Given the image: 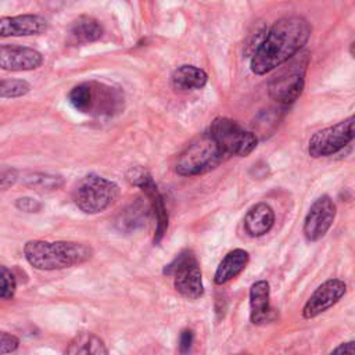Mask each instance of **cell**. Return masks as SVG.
Here are the masks:
<instances>
[{
    "label": "cell",
    "mask_w": 355,
    "mask_h": 355,
    "mask_svg": "<svg viewBox=\"0 0 355 355\" xmlns=\"http://www.w3.org/2000/svg\"><path fill=\"white\" fill-rule=\"evenodd\" d=\"M312 33V25L301 15L279 18L254 51L250 68L255 75H266L302 50Z\"/></svg>",
    "instance_id": "obj_1"
},
{
    "label": "cell",
    "mask_w": 355,
    "mask_h": 355,
    "mask_svg": "<svg viewBox=\"0 0 355 355\" xmlns=\"http://www.w3.org/2000/svg\"><path fill=\"white\" fill-rule=\"evenodd\" d=\"M26 261L39 270H57L80 265L93 257V248L76 241L31 240L24 245Z\"/></svg>",
    "instance_id": "obj_2"
},
{
    "label": "cell",
    "mask_w": 355,
    "mask_h": 355,
    "mask_svg": "<svg viewBox=\"0 0 355 355\" xmlns=\"http://www.w3.org/2000/svg\"><path fill=\"white\" fill-rule=\"evenodd\" d=\"M71 105L90 116H114L123 110V92L119 87L89 80L72 87L68 94Z\"/></svg>",
    "instance_id": "obj_3"
},
{
    "label": "cell",
    "mask_w": 355,
    "mask_h": 355,
    "mask_svg": "<svg viewBox=\"0 0 355 355\" xmlns=\"http://www.w3.org/2000/svg\"><path fill=\"white\" fill-rule=\"evenodd\" d=\"M309 61V53L301 50L277 68V72L272 76L268 87L269 96L277 104L287 107L302 94Z\"/></svg>",
    "instance_id": "obj_4"
},
{
    "label": "cell",
    "mask_w": 355,
    "mask_h": 355,
    "mask_svg": "<svg viewBox=\"0 0 355 355\" xmlns=\"http://www.w3.org/2000/svg\"><path fill=\"white\" fill-rule=\"evenodd\" d=\"M225 159L226 155L205 132L178 155L175 172L180 176H198L214 171Z\"/></svg>",
    "instance_id": "obj_5"
},
{
    "label": "cell",
    "mask_w": 355,
    "mask_h": 355,
    "mask_svg": "<svg viewBox=\"0 0 355 355\" xmlns=\"http://www.w3.org/2000/svg\"><path fill=\"white\" fill-rule=\"evenodd\" d=\"M119 197L115 182L96 173L83 176L72 191L75 205L86 214H98L107 209Z\"/></svg>",
    "instance_id": "obj_6"
},
{
    "label": "cell",
    "mask_w": 355,
    "mask_h": 355,
    "mask_svg": "<svg viewBox=\"0 0 355 355\" xmlns=\"http://www.w3.org/2000/svg\"><path fill=\"white\" fill-rule=\"evenodd\" d=\"M207 133L219 146L226 158L247 157L255 150L258 143V139L252 132L244 129L239 122L226 116L215 118Z\"/></svg>",
    "instance_id": "obj_7"
},
{
    "label": "cell",
    "mask_w": 355,
    "mask_h": 355,
    "mask_svg": "<svg viewBox=\"0 0 355 355\" xmlns=\"http://www.w3.org/2000/svg\"><path fill=\"white\" fill-rule=\"evenodd\" d=\"M164 275L173 276L176 291L189 300H197L204 294L200 265L194 252L190 250H184L176 255L164 268Z\"/></svg>",
    "instance_id": "obj_8"
},
{
    "label": "cell",
    "mask_w": 355,
    "mask_h": 355,
    "mask_svg": "<svg viewBox=\"0 0 355 355\" xmlns=\"http://www.w3.org/2000/svg\"><path fill=\"white\" fill-rule=\"evenodd\" d=\"M354 121L355 118L351 115L333 126L313 133L308 141V154L312 158L329 157L347 147L355 136Z\"/></svg>",
    "instance_id": "obj_9"
},
{
    "label": "cell",
    "mask_w": 355,
    "mask_h": 355,
    "mask_svg": "<svg viewBox=\"0 0 355 355\" xmlns=\"http://www.w3.org/2000/svg\"><path fill=\"white\" fill-rule=\"evenodd\" d=\"M126 178L132 184L140 187L150 201V208L155 218L154 244H158L162 240V237L168 229V212H166V208L164 204V198H162L161 193L158 191V187L154 183L151 175L143 166L137 165V166L129 168V171L126 172Z\"/></svg>",
    "instance_id": "obj_10"
},
{
    "label": "cell",
    "mask_w": 355,
    "mask_h": 355,
    "mask_svg": "<svg viewBox=\"0 0 355 355\" xmlns=\"http://www.w3.org/2000/svg\"><path fill=\"white\" fill-rule=\"evenodd\" d=\"M336 204L333 200L323 194L318 197L311 205L304 220V236L308 241L320 240L331 227L336 218Z\"/></svg>",
    "instance_id": "obj_11"
},
{
    "label": "cell",
    "mask_w": 355,
    "mask_h": 355,
    "mask_svg": "<svg viewBox=\"0 0 355 355\" xmlns=\"http://www.w3.org/2000/svg\"><path fill=\"white\" fill-rule=\"evenodd\" d=\"M347 291V284L340 279H329L322 283L302 308L305 319H312L337 304Z\"/></svg>",
    "instance_id": "obj_12"
},
{
    "label": "cell",
    "mask_w": 355,
    "mask_h": 355,
    "mask_svg": "<svg viewBox=\"0 0 355 355\" xmlns=\"http://www.w3.org/2000/svg\"><path fill=\"white\" fill-rule=\"evenodd\" d=\"M43 64V55L37 50L18 44H0V69L31 71Z\"/></svg>",
    "instance_id": "obj_13"
},
{
    "label": "cell",
    "mask_w": 355,
    "mask_h": 355,
    "mask_svg": "<svg viewBox=\"0 0 355 355\" xmlns=\"http://www.w3.org/2000/svg\"><path fill=\"white\" fill-rule=\"evenodd\" d=\"M47 29V19L36 14L0 18V36H31L40 35Z\"/></svg>",
    "instance_id": "obj_14"
},
{
    "label": "cell",
    "mask_w": 355,
    "mask_h": 355,
    "mask_svg": "<svg viewBox=\"0 0 355 355\" xmlns=\"http://www.w3.org/2000/svg\"><path fill=\"white\" fill-rule=\"evenodd\" d=\"M270 288L266 280H258L250 287V319L254 324L270 320L272 308L269 304Z\"/></svg>",
    "instance_id": "obj_15"
},
{
    "label": "cell",
    "mask_w": 355,
    "mask_h": 355,
    "mask_svg": "<svg viewBox=\"0 0 355 355\" xmlns=\"http://www.w3.org/2000/svg\"><path fill=\"white\" fill-rule=\"evenodd\" d=\"M273 223L275 212L266 202H258L252 205L244 218V227L252 237H261L266 234L272 229Z\"/></svg>",
    "instance_id": "obj_16"
},
{
    "label": "cell",
    "mask_w": 355,
    "mask_h": 355,
    "mask_svg": "<svg viewBox=\"0 0 355 355\" xmlns=\"http://www.w3.org/2000/svg\"><path fill=\"white\" fill-rule=\"evenodd\" d=\"M208 82V75L204 69L196 65H180L171 76L172 87L176 92H191L202 89Z\"/></svg>",
    "instance_id": "obj_17"
},
{
    "label": "cell",
    "mask_w": 355,
    "mask_h": 355,
    "mask_svg": "<svg viewBox=\"0 0 355 355\" xmlns=\"http://www.w3.org/2000/svg\"><path fill=\"white\" fill-rule=\"evenodd\" d=\"M248 261H250L248 252L241 248H236V250L227 252L225 255V258L220 261V263L215 272L214 282L219 286L230 282L232 279L239 276L245 269Z\"/></svg>",
    "instance_id": "obj_18"
},
{
    "label": "cell",
    "mask_w": 355,
    "mask_h": 355,
    "mask_svg": "<svg viewBox=\"0 0 355 355\" xmlns=\"http://www.w3.org/2000/svg\"><path fill=\"white\" fill-rule=\"evenodd\" d=\"M103 36L101 24L89 15L78 17L69 26V39L75 44L96 42Z\"/></svg>",
    "instance_id": "obj_19"
},
{
    "label": "cell",
    "mask_w": 355,
    "mask_h": 355,
    "mask_svg": "<svg viewBox=\"0 0 355 355\" xmlns=\"http://www.w3.org/2000/svg\"><path fill=\"white\" fill-rule=\"evenodd\" d=\"M65 355H108V349L98 336L82 331L71 340Z\"/></svg>",
    "instance_id": "obj_20"
},
{
    "label": "cell",
    "mask_w": 355,
    "mask_h": 355,
    "mask_svg": "<svg viewBox=\"0 0 355 355\" xmlns=\"http://www.w3.org/2000/svg\"><path fill=\"white\" fill-rule=\"evenodd\" d=\"M31 90V85L24 79L0 78V97H21Z\"/></svg>",
    "instance_id": "obj_21"
},
{
    "label": "cell",
    "mask_w": 355,
    "mask_h": 355,
    "mask_svg": "<svg viewBox=\"0 0 355 355\" xmlns=\"http://www.w3.org/2000/svg\"><path fill=\"white\" fill-rule=\"evenodd\" d=\"M17 288L14 273L4 265H0V298L10 300Z\"/></svg>",
    "instance_id": "obj_22"
},
{
    "label": "cell",
    "mask_w": 355,
    "mask_h": 355,
    "mask_svg": "<svg viewBox=\"0 0 355 355\" xmlns=\"http://www.w3.org/2000/svg\"><path fill=\"white\" fill-rule=\"evenodd\" d=\"M29 179L32 180L33 187H40V189H57L62 183L60 176H51V175H43V173H35Z\"/></svg>",
    "instance_id": "obj_23"
},
{
    "label": "cell",
    "mask_w": 355,
    "mask_h": 355,
    "mask_svg": "<svg viewBox=\"0 0 355 355\" xmlns=\"http://www.w3.org/2000/svg\"><path fill=\"white\" fill-rule=\"evenodd\" d=\"M19 345V340L7 331L0 330V355L14 352Z\"/></svg>",
    "instance_id": "obj_24"
},
{
    "label": "cell",
    "mask_w": 355,
    "mask_h": 355,
    "mask_svg": "<svg viewBox=\"0 0 355 355\" xmlns=\"http://www.w3.org/2000/svg\"><path fill=\"white\" fill-rule=\"evenodd\" d=\"M17 180V171L10 166H0V190H6Z\"/></svg>",
    "instance_id": "obj_25"
},
{
    "label": "cell",
    "mask_w": 355,
    "mask_h": 355,
    "mask_svg": "<svg viewBox=\"0 0 355 355\" xmlns=\"http://www.w3.org/2000/svg\"><path fill=\"white\" fill-rule=\"evenodd\" d=\"M193 340H194V334H193L191 330L184 329L180 333V337H179V351H180V354L186 355L190 351V348L193 345Z\"/></svg>",
    "instance_id": "obj_26"
},
{
    "label": "cell",
    "mask_w": 355,
    "mask_h": 355,
    "mask_svg": "<svg viewBox=\"0 0 355 355\" xmlns=\"http://www.w3.org/2000/svg\"><path fill=\"white\" fill-rule=\"evenodd\" d=\"M17 208L21 209V211H25V212H37L40 209V202H37L36 200L33 198H29V197H22V198H18L17 202H15Z\"/></svg>",
    "instance_id": "obj_27"
},
{
    "label": "cell",
    "mask_w": 355,
    "mask_h": 355,
    "mask_svg": "<svg viewBox=\"0 0 355 355\" xmlns=\"http://www.w3.org/2000/svg\"><path fill=\"white\" fill-rule=\"evenodd\" d=\"M330 355H355V343L348 341L338 345Z\"/></svg>",
    "instance_id": "obj_28"
}]
</instances>
